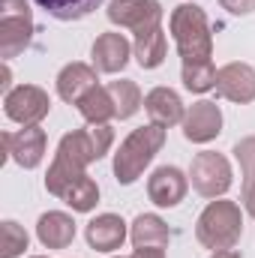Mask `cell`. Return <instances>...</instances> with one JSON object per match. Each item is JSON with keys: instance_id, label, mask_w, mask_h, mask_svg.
Wrapping results in <instances>:
<instances>
[{"instance_id": "1", "label": "cell", "mask_w": 255, "mask_h": 258, "mask_svg": "<svg viewBox=\"0 0 255 258\" xmlns=\"http://www.w3.org/2000/svg\"><path fill=\"white\" fill-rule=\"evenodd\" d=\"M168 30H171V39H174L177 54H180L183 63H198V60L213 57L210 21H207V12L198 3H180L168 18Z\"/></svg>"}, {"instance_id": "2", "label": "cell", "mask_w": 255, "mask_h": 258, "mask_svg": "<svg viewBox=\"0 0 255 258\" xmlns=\"http://www.w3.org/2000/svg\"><path fill=\"white\" fill-rule=\"evenodd\" d=\"M165 144V126H156V123H147V126L132 129L126 138L120 141L117 153H114V177L117 183H135L144 168L153 162V156L162 150Z\"/></svg>"}, {"instance_id": "3", "label": "cell", "mask_w": 255, "mask_h": 258, "mask_svg": "<svg viewBox=\"0 0 255 258\" xmlns=\"http://www.w3.org/2000/svg\"><path fill=\"white\" fill-rule=\"evenodd\" d=\"M240 234H243V213H240V207L234 201H225V198L210 201L201 210L198 222H195L198 243L204 249H213V252L234 249L237 240H240Z\"/></svg>"}, {"instance_id": "4", "label": "cell", "mask_w": 255, "mask_h": 258, "mask_svg": "<svg viewBox=\"0 0 255 258\" xmlns=\"http://www.w3.org/2000/svg\"><path fill=\"white\" fill-rule=\"evenodd\" d=\"M114 144V129L108 123H87L84 129L66 132L57 144V156L69 159L78 168H87L90 162L102 159Z\"/></svg>"}, {"instance_id": "5", "label": "cell", "mask_w": 255, "mask_h": 258, "mask_svg": "<svg viewBox=\"0 0 255 258\" xmlns=\"http://www.w3.org/2000/svg\"><path fill=\"white\" fill-rule=\"evenodd\" d=\"M33 39V15L27 0H0V57H18Z\"/></svg>"}, {"instance_id": "6", "label": "cell", "mask_w": 255, "mask_h": 258, "mask_svg": "<svg viewBox=\"0 0 255 258\" xmlns=\"http://www.w3.org/2000/svg\"><path fill=\"white\" fill-rule=\"evenodd\" d=\"M189 180L198 195H204V198H222L231 189V183H234V171H231V162L222 153L204 150V153H195V159H192Z\"/></svg>"}, {"instance_id": "7", "label": "cell", "mask_w": 255, "mask_h": 258, "mask_svg": "<svg viewBox=\"0 0 255 258\" xmlns=\"http://www.w3.org/2000/svg\"><path fill=\"white\" fill-rule=\"evenodd\" d=\"M3 111L12 123L39 126V120L51 111V96L36 84H18L9 93H3Z\"/></svg>"}, {"instance_id": "8", "label": "cell", "mask_w": 255, "mask_h": 258, "mask_svg": "<svg viewBox=\"0 0 255 258\" xmlns=\"http://www.w3.org/2000/svg\"><path fill=\"white\" fill-rule=\"evenodd\" d=\"M105 15L111 24L138 33L144 27L162 24V3L159 0H108Z\"/></svg>"}, {"instance_id": "9", "label": "cell", "mask_w": 255, "mask_h": 258, "mask_svg": "<svg viewBox=\"0 0 255 258\" xmlns=\"http://www.w3.org/2000/svg\"><path fill=\"white\" fill-rule=\"evenodd\" d=\"M0 138H3V147L9 153V159L15 165H21V168H36L42 162V156H45L48 138H45V129H39V126H24L18 132H3Z\"/></svg>"}, {"instance_id": "10", "label": "cell", "mask_w": 255, "mask_h": 258, "mask_svg": "<svg viewBox=\"0 0 255 258\" xmlns=\"http://www.w3.org/2000/svg\"><path fill=\"white\" fill-rule=\"evenodd\" d=\"M216 93L234 105L255 102V69L249 63H225L216 72Z\"/></svg>"}, {"instance_id": "11", "label": "cell", "mask_w": 255, "mask_h": 258, "mask_svg": "<svg viewBox=\"0 0 255 258\" xmlns=\"http://www.w3.org/2000/svg\"><path fill=\"white\" fill-rule=\"evenodd\" d=\"M219 132H222V111H219L216 102L201 99V102H192L189 108H186V117H183V138L186 141L207 144Z\"/></svg>"}, {"instance_id": "12", "label": "cell", "mask_w": 255, "mask_h": 258, "mask_svg": "<svg viewBox=\"0 0 255 258\" xmlns=\"http://www.w3.org/2000/svg\"><path fill=\"white\" fill-rule=\"evenodd\" d=\"M186 189H189V180L180 168L174 165H162L150 174L147 180V195L156 207H177L183 198H186Z\"/></svg>"}, {"instance_id": "13", "label": "cell", "mask_w": 255, "mask_h": 258, "mask_svg": "<svg viewBox=\"0 0 255 258\" xmlns=\"http://www.w3.org/2000/svg\"><path fill=\"white\" fill-rule=\"evenodd\" d=\"M132 57V45L123 33H99L93 48H90V60L96 66V72H123Z\"/></svg>"}, {"instance_id": "14", "label": "cell", "mask_w": 255, "mask_h": 258, "mask_svg": "<svg viewBox=\"0 0 255 258\" xmlns=\"http://www.w3.org/2000/svg\"><path fill=\"white\" fill-rule=\"evenodd\" d=\"M84 237H87L90 249H96V252H114L126 240V222L117 213H99L96 219L87 222Z\"/></svg>"}, {"instance_id": "15", "label": "cell", "mask_w": 255, "mask_h": 258, "mask_svg": "<svg viewBox=\"0 0 255 258\" xmlns=\"http://www.w3.org/2000/svg\"><path fill=\"white\" fill-rule=\"evenodd\" d=\"M144 111H147L150 123L165 126V129L183 123V117H186V108H183L177 90H171V87H153L144 96Z\"/></svg>"}, {"instance_id": "16", "label": "cell", "mask_w": 255, "mask_h": 258, "mask_svg": "<svg viewBox=\"0 0 255 258\" xmlns=\"http://www.w3.org/2000/svg\"><path fill=\"white\" fill-rule=\"evenodd\" d=\"M96 81H99V78H96V66L81 63V60L66 63L63 69L57 72V96H60L63 102H69V105H78L81 96L96 87Z\"/></svg>"}, {"instance_id": "17", "label": "cell", "mask_w": 255, "mask_h": 258, "mask_svg": "<svg viewBox=\"0 0 255 258\" xmlns=\"http://www.w3.org/2000/svg\"><path fill=\"white\" fill-rule=\"evenodd\" d=\"M36 237L45 249H66L75 240V219L63 210H48L36 222Z\"/></svg>"}, {"instance_id": "18", "label": "cell", "mask_w": 255, "mask_h": 258, "mask_svg": "<svg viewBox=\"0 0 255 258\" xmlns=\"http://www.w3.org/2000/svg\"><path fill=\"white\" fill-rule=\"evenodd\" d=\"M132 54L141 69H156L162 66L165 54H168V39H165V30L162 24H153V27H144L135 33V42H132Z\"/></svg>"}, {"instance_id": "19", "label": "cell", "mask_w": 255, "mask_h": 258, "mask_svg": "<svg viewBox=\"0 0 255 258\" xmlns=\"http://www.w3.org/2000/svg\"><path fill=\"white\" fill-rule=\"evenodd\" d=\"M129 240H132L135 249H144V246H162L165 249L168 240H171V231H168V225H165L162 216L141 213V216H135V222L129 228Z\"/></svg>"}, {"instance_id": "20", "label": "cell", "mask_w": 255, "mask_h": 258, "mask_svg": "<svg viewBox=\"0 0 255 258\" xmlns=\"http://www.w3.org/2000/svg\"><path fill=\"white\" fill-rule=\"evenodd\" d=\"M78 114L87 120V123H108L111 117H117V111H114V99H111V93H108V87H93V90H87L84 96H81V102H78Z\"/></svg>"}, {"instance_id": "21", "label": "cell", "mask_w": 255, "mask_h": 258, "mask_svg": "<svg viewBox=\"0 0 255 258\" xmlns=\"http://www.w3.org/2000/svg\"><path fill=\"white\" fill-rule=\"evenodd\" d=\"M33 3L57 21H78L87 18L93 9H99L105 0H33Z\"/></svg>"}, {"instance_id": "22", "label": "cell", "mask_w": 255, "mask_h": 258, "mask_svg": "<svg viewBox=\"0 0 255 258\" xmlns=\"http://www.w3.org/2000/svg\"><path fill=\"white\" fill-rule=\"evenodd\" d=\"M105 87H108V93H111V99H114V111H117V117H120V120H129V117L144 105L138 84H135V81H129V78L111 81V84H105Z\"/></svg>"}, {"instance_id": "23", "label": "cell", "mask_w": 255, "mask_h": 258, "mask_svg": "<svg viewBox=\"0 0 255 258\" xmlns=\"http://www.w3.org/2000/svg\"><path fill=\"white\" fill-rule=\"evenodd\" d=\"M60 201H66L75 213H90V210L99 204V186H96V180H93L90 174H84V177H78V180L66 189V195Z\"/></svg>"}, {"instance_id": "24", "label": "cell", "mask_w": 255, "mask_h": 258, "mask_svg": "<svg viewBox=\"0 0 255 258\" xmlns=\"http://www.w3.org/2000/svg\"><path fill=\"white\" fill-rule=\"evenodd\" d=\"M216 66L213 60H198V63H183L180 69V78H183V87L192 93H207L216 87Z\"/></svg>"}, {"instance_id": "25", "label": "cell", "mask_w": 255, "mask_h": 258, "mask_svg": "<svg viewBox=\"0 0 255 258\" xmlns=\"http://www.w3.org/2000/svg\"><path fill=\"white\" fill-rule=\"evenodd\" d=\"M27 249V231L12 222V219H3L0 222V255L3 258H18Z\"/></svg>"}, {"instance_id": "26", "label": "cell", "mask_w": 255, "mask_h": 258, "mask_svg": "<svg viewBox=\"0 0 255 258\" xmlns=\"http://www.w3.org/2000/svg\"><path fill=\"white\" fill-rule=\"evenodd\" d=\"M234 159L240 162V171H243V186L255 183V135L243 138L234 144Z\"/></svg>"}, {"instance_id": "27", "label": "cell", "mask_w": 255, "mask_h": 258, "mask_svg": "<svg viewBox=\"0 0 255 258\" xmlns=\"http://www.w3.org/2000/svg\"><path fill=\"white\" fill-rule=\"evenodd\" d=\"M222 9H228L231 15H252L255 12V0H219Z\"/></svg>"}, {"instance_id": "28", "label": "cell", "mask_w": 255, "mask_h": 258, "mask_svg": "<svg viewBox=\"0 0 255 258\" xmlns=\"http://www.w3.org/2000/svg\"><path fill=\"white\" fill-rule=\"evenodd\" d=\"M129 258H165L162 246H144V249H135Z\"/></svg>"}, {"instance_id": "29", "label": "cell", "mask_w": 255, "mask_h": 258, "mask_svg": "<svg viewBox=\"0 0 255 258\" xmlns=\"http://www.w3.org/2000/svg\"><path fill=\"white\" fill-rule=\"evenodd\" d=\"M243 204H246L249 216L255 219V183H249V186H243Z\"/></svg>"}, {"instance_id": "30", "label": "cell", "mask_w": 255, "mask_h": 258, "mask_svg": "<svg viewBox=\"0 0 255 258\" xmlns=\"http://www.w3.org/2000/svg\"><path fill=\"white\" fill-rule=\"evenodd\" d=\"M210 258H240V252L237 249H219V252H213Z\"/></svg>"}, {"instance_id": "31", "label": "cell", "mask_w": 255, "mask_h": 258, "mask_svg": "<svg viewBox=\"0 0 255 258\" xmlns=\"http://www.w3.org/2000/svg\"><path fill=\"white\" fill-rule=\"evenodd\" d=\"M33 258H48V255H33Z\"/></svg>"}]
</instances>
